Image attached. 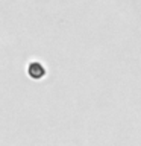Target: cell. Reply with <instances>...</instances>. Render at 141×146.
<instances>
[{"mask_svg": "<svg viewBox=\"0 0 141 146\" xmlns=\"http://www.w3.org/2000/svg\"><path fill=\"white\" fill-rule=\"evenodd\" d=\"M27 73H29V76L32 79H41V78L45 76V68L41 62L34 61V62L29 64V67H27Z\"/></svg>", "mask_w": 141, "mask_h": 146, "instance_id": "cell-1", "label": "cell"}]
</instances>
